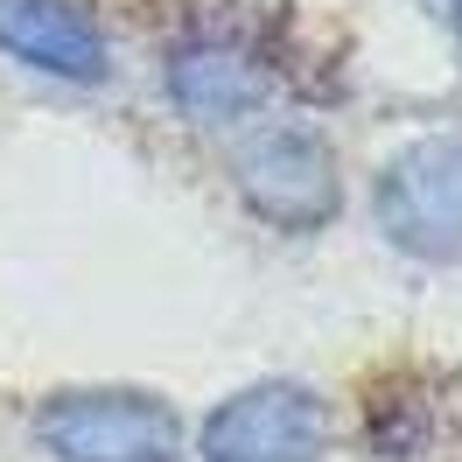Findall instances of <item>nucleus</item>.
<instances>
[{
    "label": "nucleus",
    "instance_id": "nucleus-1",
    "mask_svg": "<svg viewBox=\"0 0 462 462\" xmlns=\"http://www.w3.org/2000/svg\"><path fill=\"white\" fill-rule=\"evenodd\" d=\"M35 441L57 462H175L182 413L141 385H85L35 406Z\"/></svg>",
    "mask_w": 462,
    "mask_h": 462
},
{
    "label": "nucleus",
    "instance_id": "nucleus-2",
    "mask_svg": "<svg viewBox=\"0 0 462 462\" xmlns=\"http://www.w3.org/2000/svg\"><path fill=\"white\" fill-rule=\"evenodd\" d=\"M378 231L413 260H462V134H428L378 169Z\"/></svg>",
    "mask_w": 462,
    "mask_h": 462
},
{
    "label": "nucleus",
    "instance_id": "nucleus-3",
    "mask_svg": "<svg viewBox=\"0 0 462 462\" xmlns=\"http://www.w3.org/2000/svg\"><path fill=\"white\" fill-rule=\"evenodd\" d=\"M231 182L238 197L260 210L266 225L281 231H316L337 217L344 203V175H337V154L316 126H266L231 154Z\"/></svg>",
    "mask_w": 462,
    "mask_h": 462
},
{
    "label": "nucleus",
    "instance_id": "nucleus-4",
    "mask_svg": "<svg viewBox=\"0 0 462 462\" xmlns=\"http://www.w3.org/2000/svg\"><path fill=\"white\" fill-rule=\"evenodd\" d=\"M329 448V406L309 385H245L203 420L210 462H322Z\"/></svg>",
    "mask_w": 462,
    "mask_h": 462
},
{
    "label": "nucleus",
    "instance_id": "nucleus-5",
    "mask_svg": "<svg viewBox=\"0 0 462 462\" xmlns=\"http://www.w3.org/2000/svg\"><path fill=\"white\" fill-rule=\"evenodd\" d=\"M0 50L29 70H50L63 85H98L113 70L106 29L78 0H0Z\"/></svg>",
    "mask_w": 462,
    "mask_h": 462
},
{
    "label": "nucleus",
    "instance_id": "nucleus-6",
    "mask_svg": "<svg viewBox=\"0 0 462 462\" xmlns=\"http://www.w3.org/2000/svg\"><path fill=\"white\" fill-rule=\"evenodd\" d=\"M378 462H462V385L456 378H393L372 406Z\"/></svg>",
    "mask_w": 462,
    "mask_h": 462
},
{
    "label": "nucleus",
    "instance_id": "nucleus-7",
    "mask_svg": "<svg viewBox=\"0 0 462 462\" xmlns=\"http://www.w3.org/2000/svg\"><path fill=\"white\" fill-rule=\"evenodd\" d=\"M169 98L197 119H245L266 98V78L225 42H197L169 63Z\"/></svg>",
    "mask_w": 462,
    "mask_h": 462
},
{
    "label": "nucleus",
    "instance_id": "nucleus-8",
    "mask_svg": "<svg viewBox=\"0 0 462 462\" xmlns=\"http://www.w3.org/2000/svg\"><path fill=\"white\" fill-rule=\"evenodd\" d=\"M448 14H456V35H462V0H448Z\"/></svg>",
    "mask_w": 462,
    "mask_h": 462
}]
</instances>
